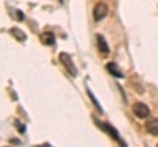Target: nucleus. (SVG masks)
<instances>
[{
    "instance_id": "f257e3e1",
    "label": "nucleus",
    "mask_w": 158,
    "mask_h": 147,
    "mask_svg": "<svg viewBox=\"0 0 158 147\" xmlns=\"http://www.w3.org/2000/svg\"><path fill=\"white\" fill-rule=\"evenodd\" d=\"M59 61H61V63H62L63 66H65V68L67 70V72L70 74L71 76H77L78 70H77V67H75V65H74L71 57L69 55V54L61 53V54H59Z\"/></svg>"
},
{
    "instance_id": "f03ea898",
    "label": "nucleus",
    "mask_w": 158,
    "mask_h": 147,
    "mask_svg": "<svg viewBox=\"0 0 158 147\" xmlns=\"http://www.w3.org/2000/svg\"><path fill=\"white\" fill-rule=\"evenodd\" d=\"M132 110L137 118H141V120L146 118V117L150 114V109L148 108L146 104H144V102H136V104H133Z\"/></svg>"
},
{
    "instance_id": "7ed1b4c3",
    "label": "nucleus",
    "mask_w": 158,
    "mask_h": 147,
    "mask_svg": "<svg viewBox=\"0 0 158 147\" xmlns=\"http://www.w3.org/2000/svg\"><path fill=\"white\" fill-rule=\"evenodd\" d=\"M95 122H96V124H98V126L100 127L102 130H104L106 133H108V134H110V135H111L112 138L115 139L116 142H118V143H120V145H123V146H125V142H123V139L120 138V137H118V133H117V131H116L115 129H113V127H112L111 125L106 124V122H100V121H96V120H95Z\"/></svg>"
},
{
    "instance_id": "20e7f679",
    "label": "nucleus",
    "mask_w": 158,
    "mask_h": 147,
    "mask_svg": "<svg viewBox=\"0 0 158 147\" xmlns=\"http://www.w3.org/2000/svg\"><path fill=\"white\" fill-rule=\"evenodd\" d=\"M108 14V6L104 3H98L94 8V20L100 21Z\"/></svg>"
},
{
    "instance_id": "39448f33",
    "label": "nucleus",
    "mask_w": 158,
    "mask_h": 147,
    "mask_svg": "<svg viewBox=\"0 0 158 147\" xmlns=\"http://www.w3.org/2000/svg\"><path fill=\"white\" fill-rule=\"evenodd\" d=\"M96 40H98V47H99V50L104 54V55H107V54L110 53V47H108V43L106 41V38L103 37V36H100V34H98Z\"/></svg>"
},
{
    "instance_id": "423d86ee",
    "label": "nucleus",
    "mask_w": 158,
    "mask_h": 147,
    "mask_svg": "<svg viewBox=\"0 0 158 147\" xmlns=\"http://www.w3.org/2000/svg\"><path fill=\"white\" fill-rule=\"evenodd\" d=\"M146 131L149 134L158 135V118H153L146 124Z\"/></svg>"
},
{
    "instance_id": "0eeeda50",
    "label": "nucleus",
    "mask_w": 158,
    "mask_h": 147,
    "mask_svg": "<svg viewBox=\"0 0 158 147\" xmlns=\"http://www.w3.org/2000/svg\"><path fill=\"white\" fill-rule=\"evenodd\" d=\"M40 40L42 41L44 45H54V42H56V37H54V34L50 33V32H45L41 34V37H40Z\"/></svg>"
},
{
    "instance_id": "6e6552de",
    "label": "nucleus",
    "mask_w": 158,
    "mask_h": 147,
    "mask_svg": "<svg viewBox=\"0 0 158 147\" xmlns=\"http://www.w3.org/2000/svg\"><path fill=\"white\" fill-rule=\"evenodd\" d=\"M107 70L110 71V74H112L113 76H116V77H124V74L121 72V70L117 67L116 63H113V62L108 63V65H107Z\"/></svg>"
},
{
    "instance_id": "1a4fd4ad",
    "label": "nucleus",
    "mask_w": 158,
    "mask_h": 147,
    "mask_svg": "<svg viewBox=\"0 0 158 147\" xmlns=\"http://www.w3.org/2000/svg\"><path fill=\"white\" fill-rule=\"evenodd\" d=\"M12 34H13V36L15 37H16L17 38V40L19 41H25L27 40V34L25 33H24L23 30H21V29H17V28H13L12 29Z\"/></svg>"
},
{
    "instance_id": "9d476101",
    "label": "nucleus",
    "mask_w": 158,
    "mask_h": 147,
    "mask_svg": "<svg viewBox=\"0 0 158 147\" xmlns=\"http://www.w3.org/2000/svg\"><path fill=\"white\" fill-rule=\"evenodd\" d=\"M88 96H90V97H91V100L94 101V104H95V106L98 108V109H99V110H100V112H102V108H100V105H99V102L96 101V99H95V97H94V95H92V92H91V91H88Z\"/></svg>"
},
{
    "instance_id": "9b49d317",
    "label": "nucleus",
    "mask_w": 158,
    "mask_h": 147,
    "mask_svg": "<svg viewBox=\"0 0 158 147\" xmlns=\"http://www.w3.org/2000/svg\"><path fill=\"white\" fill-rule=\"evenodd\" d=\"M16 125H17V127H19V130H20V131H21V133H23V131H24V130H25V129H24V127L21 126V124H20V122H19V121H16Z\"/></svg>"
}]
</instances>
